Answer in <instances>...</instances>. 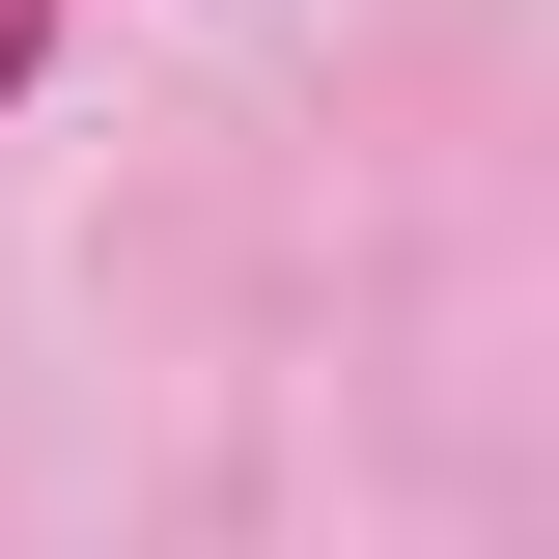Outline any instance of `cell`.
<instances>
[{
    "mask_svg": "<svg viewBox=\"0 0 559 559\" xmlns=\"http://www.w3.org/2000/svg\"><path fill=\"white\" fill-rule=\"evenodd\" d=\"M57 28H84V0H0V112H28V57H57Z\"/></svg>",
    "mask_w": 559,
    "mask_h": 559,
    "instance_id": "1",
    "label": "cell"
}]
</instances>
